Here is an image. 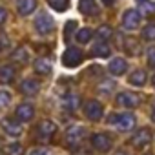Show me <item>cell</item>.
Returning a JSON list of instances; mask_svg holds the SVG:
<instances>
[{
    "label": "cell",
    "mask_w": 155,
    "mask_h": 155,
    "mask_svg": "<svg viewBox=\"0 0 155 155\" xmlns=\"http://www.w3.org/2000/svg\"><path fill=\"white\" fill-rule=\"evenodd\" d=\"M84 139V128L82 126H71L66 131V140L71 148H75L77 144H81V140Z\"/></svg>",
    "instance_id": "obj_4"
},
{
    "label": "cell",
    "mask_w": 155,
    "mask_h": 155,
    "mask_svg": "<svg viewBox=\"0 0 155 155\" xmlns=\"http://www.w3.org/2000/svg\"><path fill=\"white\" fill-rule=\"evenodd\" d=\"M91 144H93L95 150L106 151V150H110V146H111V139H110L106 133H95V135L91 137Z\"/></svg>",
    "instance_id": "obj_7"
},
{
    "label": "cell",
    "mask_w": 155,
    "mask_h": 155,
    "mask_svg": "<svg viewBox=\"0 0 155 155\" xmlns=\"http://www.w3.org/2000/svg\"><path fill=\"white\" fill-rule=\"evenodd\" d=\"M0 126H2V130L11 135V137H18L22 133V126L17 122V120H11V119H2V122H0Z\"/></svg>",
    "instance_id": "obj_9"
},
{
    "label": "cell",
    "mask_w": 155,
    "mask_h": 155,
    "mask_svg": "<svg viewBox=\"0 0 155 155\" xmlns=\"http://www.w3.org/2000/svg\"><path fill=\"white\" fill-rule=\"evenodd\" d=\"M124 48L130 55H137L139 53V42L133 38V37H126L124 38Z\"/></svg>",
    "instance_id": "obj_22"
},
{
    "label": "cell",
    "mask_w": 155,
    "mask_h": 155,
    "mask_svg": "<svg viewBox=\"0 0 155 155\" xmlns=\"http://www.w3.org/2000/svg\"><path fill=\"white\" fill-rule=\"evenodd\" d=\"M115 155H128V153H124V151H119V153H115Z\"/></svg>",
    "instance_id": "obj_37"
},
{
    "label": "cell",
    "mask_w": 155,
    "mask_h": 155,
    "mask_svg": "<svg viewBox=\"0 0 155 155\" xmlns=\"http://www.w3.org/2000/svg\"><path fill=\"white\" fill-rule=\"evenodd\" d=\"M6 18H8V11H6L4 8H0V26L6 22Z\"/></svg>",
    "instance_id": "obj_34"
},
{
    "label": "cell",
    "mask_w": 155,
    "mask_h": 155,
    "mask_svg": "<svg viewBox=\"0 0 155 155\" xmlns=\"http://www.w3.org/2000/svg\"><path fill=\"white\" fill-rule=\"evenodd\" d=\"M48 4L55 11H66L69 8V0H48Z\"/></svg>",
    "instance_id": "obj_25"
},
{
    "label": "cell",
    "mask_w": 155,
    "mask_h": 155,
    "mask_svg": "<svg viewBox=\"0 0 155 155\" xmlns=\"http://www.w3.org/2000/svg\"><path fill=\"white\" fill-rule=\"evenodd\" d=\"M75 26H77V22H75V20H69V22L66 24V29H64V37H66V38L69 37V33L73 31V28H75Z\"/></svg>",
    "instance_id": "obj_31"
},
{
    "label": "cell",
    "mask_w": 155,
    "mask_h": 155,
    "mask_svg": "<svg viewBox=\"0 0 155 155\" xmlns=\"http://www.w3.org/2000/svg\"><path fill=\"white\" fill-rule=\"evenodd\" d=\"M95 0H79V11L82 15H91L95 13Z\"/></svg>",
    "instance_id": "obj_20"
},
{
    "label": "cell",
    "mask_w": 155,
    "mask_h": 155,
    "mask_svg": "<svg viewBox=\"0 0 155 155\" xmlns=\"http://www.w3.org/2000/svg\"><path fill=\"white\" fill-rule=\"evenodd\" d=\"M102 2H104V4H106V6H110V4H111V2H113V0H102Z\"/></svg>",
    "instance_id": "obj_35"
},
{
    "label": "cell",
    "mask_w": 155,
    "mask_h": 155,
    "mask_svg": "<svg viewBox=\"0 0 155 155\" xmlns=\"http://www.w3.org/2000/svg\"><path fill=\"white\" fill-rule=\"evenodd\" d=\"M91 53H93V55H97V57L106 58V57H110V46H108V44H104V42L95 44V46H93V49H91Z\"/></svg>",
    "instance_id": "obj_23"
},
{
    "label": "cell",
    "mask_w": 155,
    "mask_h": 155,
    "mask_svg": "<svg viewBox=\"0 0 155 155\" xmlns=\"http://www.w3.org/2000/svg\"><path fill=\"white\" fill-rule=\"evenodd\" d=\"M151 120L155 122V108H153V111H151Z\"/></svg>",
    "instance_id": "obj_36"
},
{
    "label": "cell",
    "mask_w": 155,
    "mask_h": 155,
    "mask_svg": "<svg viewBox=\"0 0 155 155\" xmlns=\"http://www.w3.org/2000/svg\"><path fill=\"white\" fill-rule=\"evenodd\" d=\"M153 86H155V77H153Z\"/></svg>",
    "instance_id": "obj_38"
},
{
    "label": "cell",
    "mask_w": 155,
    "mask_h": 155,
    "mask_svg": "<svg viewBox=\"0 0 155 155\" xmlns=\"http://www.w3.org/2000/svg\"><path fill=\"white\" fill-rule=\"evenodd\" d=\"M15 117H17L18 120L28 122V120H31V119L35 117V108H33L31 104H20V106L17 108V111H15Z\"/></svg>",
    "instance_id": "obj_11"
},
{
    "label": "cell",
    "mask_w": 155,
    "mask_h": 155,
    "mask_svg": "<svg viewBox=\"0 0 155 155\" xmlns=\"http://www.w3.org/2000/svg\"><path fill=\"white\" fill-rule=\"evenodd\" d=\"M79 106H81V99L77 97V95H68V97L64 99V108L69 110V111H75Z\"/></svg>",
    "instance_id": "obj_21"
},
{
    "label": "cell",
    "mask_w": 155,
    "mask_h": 155,
    "mask_svg": "<svg viewBox=\"0 0 155 155\" xmlns=\"http://www.w3.org/2000/svg\"><path fill=\"white\" fill-rule=\"evenodd\" d=\"M148 62H150V66L155 68V48H150L148 49Z\"/></svg>",
    "instance_id": "obj_32"
},
{
    "label": "cell",
    "mask_w": 155,
    "mask_h": 155,
    "mask_svg": "<svg viewBox=\"0 0 155 155\" xmlns=\"http://www.w3.org/2000/svg\"><path fill=\"white\" fill-rule=\"evenodd\" d=\"M9 101H11V95L8 91H0V110L8 108L9 106Z\"/></svg>",
    "instance_id": "obj_30"
},
{
    "label": "cell",
    "mask_w": 155,
    "mask_h": 155,
    "mask_svg": "<svg viewBox=\"0 0 155 155\" xmlns=\"http://www.w3.org/2000/svg\"><path fill=\"white\" fill-rule=\"evenodd\" d=\"M137 8H139V13L144 15V17L155 15V4H153V0H137Z\"/></svg>",
    "instance_id": "obj_16"
},
{
    "label": "cell",
    "mask_w": 155,
    "mask_h": 155,
    "mask_svg": "<svg viewBox=\"0 0 155 155\" xmlns=\"http://www.w3.org/2000/svg\"><path fill=\"white\" fill-rule=\"evenodd\" d=\"M97 35H99L102 40H108V38L111 37V28H110V26H101V28L97 29Z\"/></svg>",
    "instance_id": "obj_28"
},
{
    "label": "cell",
    "mask_w": 155,
    "mask_h": 155,
    "mask_svg": "<svg viewBox=\"0 0 155 155\" xmlns=\"http://www.w3.org/2000/svg\"><path fill=\"white\" fill-rule=\"evenodd\" d=\"M15 75H17V69H15L13 66H9V64L2 66V68H0V82H2V84H9V82H13Z\"/></svg>",
    "instance_id": "obj_13"
},
{
    "label": "cell",
    "mask_w": 155,
    "mask_h": 155,
    "mask_svg": "<svg viewBox=\"0 0 155 155\" xmlns=\"http://www.w3.org/2000/svg\"><path fill=\"white\" fill-rule=\"evenodd\" d=\"M17 8H18V13L20 15H29L37 8V0H18Z\"/></svg>",
    "instance_id": "obj_17"
},
{
    "label": "cell",
    "mask_w": 155,
    "mask_h": 155,
    "mask_svg": "<svg viewBox=\"0 0 155 155\" xmlns=\"http://www.w3.org/2000/svg\"><path fill=\"white\" fill-rule=\"evenodd\" d=\"M35 71L40 75H49L51 73V62L48 58H38L35 62Z\"/></svg>",
    "instance_id": "obj_19"
},
{
    "label": "cell",
    "mask_w": 155,
    "mask_h": 155,
    "mask_svg": "<svg viewBox=\"0 0 155 155\" xmlns=\"http://www.w3.org/2000/svg\"><path fill=\"white\" fill-rule=\"evenodd\" d=\"M139 22H140V13H139V11H135V9L124 11V15H122V26H124L126 29H135V28H139Z\"/></svg>",
    "instance_id": "obj_5"
},
{
    "label": "cell",
    "mask_w": 155,
    "mask_h": 155,
    "mask_svg": "<svg viewBox=\"0 0 155 155\" xmlns=\"http://www.w3.org/2000/svg\"><path fill=\"white\" fill-rule=\"evenodd\" d=\"M113 122L117 124L119 130L128 131L135 126V115L133 113H120V115H113Z\"/></svg>",
    "instance_id": "obj_3"
},
{
    "label": "cell",
    "mask_w": 155,
    "mask_h": 155,
    "mask_svg": "<svg viewBox=\"0 0 155 155\" xmlns=\"http://www.w3.org/2000/svg\"><path fill=\"white\" fill-rule=\"evenodd\" d=\"M11 58H13V60H17V62L26 64V62H28V51H26L24 48H18V49L11 55Z\"/></svg>",
    "instance_id": "obj_27"
},
{
    "label": "cell",
    "mask_w": 155,
    "mask_h": 155,
    "mask_svg": "<svg viewBox=\"0 0 155 155\" xmlns=\"http://www.w3.org/2000/svg\"><path fill=\"white\" fill-rule=\"evenodd\" d=\"M146 155H153V153H146Z\"/></svg>",
    "instance_id": "obj_39"
},
{
    "label": "cell",
    "mask_w": 155,
    "mask_h": 155,
    "mask_svg": "<svg viewBox=\"0 0 155 155\" xmlns=\"http://www.w3.org/2000/svg\"><path fill=\"white\" fill-rule=\"evenodd\" d=\"M31 155H51L49 150H44V148H38V150H33Z\"/></svg>",
    "instance_id": "obj_33"
},
{
    "label": "cell",
    "mask_w": 155,
    "mask_h": 155,
    "mask_svg": "<svg viewBox=\"0 0 155 155\" xmlns=\"http://www.w3.org/2000/svg\"><path fill=\"white\" fill-rule=\"evenodd\" d=\"M130 84H133V86H144L146 84V71H142V69L133 71L130 75Z\"/></svg>",
    "instance_id": "obj_18"
},
{
    "label": "cell",
    "mask_w": 155,
    "mask_h": 155,
    "mask_svg": "<svg viewBox=\"0 0 155 155\" xmlns=\"http://www.w3.org/2000/svg\"><path fill=\"white\" fill-rule=\"evenodd\" d=\"M151 140V133H150V130H146V128H142V130H139L131 139H130V142H131V146H146L148 142Z\"/></svg>",
    "instance_id": "obj_10"
},
{
    "label": "cell",
    "mask_w": 155,
    "mask_h": 155,
    "mask_svg": "<svg viewBox=\"0 0 155 155\" xmlns=\"http://www.w3.org/2000/svg\"><path fill=\"white\" fill-rule=\"evenodd\" d=\"M126 66H128V64H126V60H124L122 57H117V58H113V60L110 62V68H108V69H110V73H111V75L119 77V75H122V73L126 71Z\"/></svg>",
    "instance_id": "obj_12"
},
{
    "label": "cell",
    "mask_w": 155,
    "mask_h": 155,
    "mask_svg": "<svg viewBox=\"0 0 155 155\" xmlns=\"http://www.w3.org/2000/svg\"><path fill=\"white\" fill-rule=\"evenodd\" d=\"M82 62V51L81 49H77V48H69L64 51L62 55V64L66 68H75V66H79Z\"/></svg>",
    "instance_id": "obj_1"
},
{
    "label": "cell",
    "mask_w": 155,
    "mask_h": 155,
    "mask_svg": "<svg viewBox=\"0 0 155 155\" xmlns=\"http://www.w3.org/2000/svg\"><path fill=\"white\" fill-rule=\"evenodd\" d=\"M142 35L146 40H155V24L146 26V29H142Z\"/></svg>",
    "instance_id": "obj_29"
},
{
    "label": "cell",
    "mask_w": 155,
    "mask_h": 155,
    "mask_svg": "<svg viewBox=\"0 0 155 155\" xmlns=\"http://www.w3.org/2000/svg\"><path fill=\"white\" fill-rule=\"evenodd\" d=\"M6 155H24V148L18 142H11L6 148Z\"/></svg>",
    "instance_id": "obj_26"
},
{
    "label": "cell",
    "mask_w": 155,
    "mask_h": 155,
    "mask_svg": "<svg viewBox=\"0 0 155 155\" xmlns=\"http://www.w3.org/2000/svg\"><path fill=\"white\" fill-rule=\"evenodd\" d=\"M38 82L37 81H33V79H26V81H22V84H20V91L24 93V95H37L38 93Z\"/></svg>",
    "instance_id": "obj_14"
},
{
    "label": "cell",
    "mask_w": 155,
    "mask_h": 155,
    "mask_svg": "<svg viewBox=\"0 0 155 155\" xmlns=\"http://www.w3.org/2000/svg\"><path fill=\"white\" fill-rule=\"evenodd\" d=\"M91 37H93V31L90 28H82V29H79V33H77V42L86 44V42L91 40Z\"/></svg>",
    "instance_id": "obj_24"
},
{
    "label": "cell",
    "mask_w": 155,
    "mask_h": 155,
    "mask_svg": "<svg viewBox=\"0 0 155 155\" xmlns=\"http://www.w3.org/2000/svg\"><path fill=\"white\" fill-rule=\"evenodd\" d=\"M53 18L48 15V13H40L38 17H37V20H35V29L40 33V35H48V33H51L53 31Z\"/></svg>",
    "instance_id": "obj_2"
},
{
    "label": "cell",
    "mask_w": 155,
    "mask_h": 155,
    "mask_svg": "<svg viewBox=\"0 0 155 155\" xmlns=\"http://www.w3.org/2000/svg\"><path fill=\"white\" fill-rule=\"evenodd\" d=\"M117 104H120L124 108H135V106H139V97L135 93L124 91V93H119L117 95Z\"/></svg>",
    "instance_id": "obj_8"
},
{
    "label": "cell",
    "mask_w": 155,
    "mask_h": 155,
    "mask_svg": "<svg viewBox=\"0 0 155 155\" xmlns=\"http://www.w3.org/2000/svg\"><path fill=\"white\" fill-rule=\"evenodd\" d=\"M84 111H86V117H88V119H91V120H99V119L102 117V113H104L102 104H101V102H97V101H90V102H86Z\"/></svg>",
    "instance_id": "obj_6"
},
{
    "label": "cell",
    "mask_w": 155,
    "mask_h": 155,
    "mask_svg": "<svg viewBox=\"0 0 155 155\" xmlns=\"http://www.w3.org/2000/svg\"><path fill=\"white\" fill-rule=\"evenodd\" d=\"M37 131H38L40 137H51V135L57 131V126H55V122H51V120H40Z\"/></svg>",
    "instance_id": "obj_15"
}]
</instances>
